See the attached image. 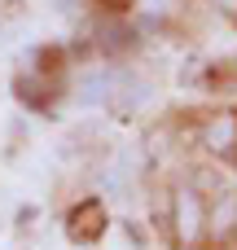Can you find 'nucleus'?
Returning <instances> with one entry per match:
<instances>
[{
  "label": "nucleus",
  "mask_w": 237,
  "mask_h": 250,
  "mask_svg": "<svg viewBox=\"0 0 237 250\" xmlns=\"http://www.w3.org/2000/svg\"><path fill=\"white\" fill-rule=\"evenodd\" d=\"M202 198L194 189H176V242L180 246H194L202 237Z\"/></svg>",
  "instance_id": "1"
},
{
  "label": "nucleus",
  "mask_w": 237,
  "mask_h": 250,
  "mask_svg": "<svg viewBox=\"0 0 237 250\" xmlns=\"http://www.w3.org/2000/svg\"><path fill=\"white\" fill-rule=\"evenodd\" d=\"M145 101H150V83H141V79L128 75V70L110 75V105H119L123 114H132V110H141Z\"/></svg>",
  "instance_id": "2"
},
{
  "label": "nucleus",
  "mask_w": 237,
  "mask_h": 250,
  "mask_svg": "<svg viewBox=\"0 0 237 250\" xmlns=\"http://www.w3.org/2000/svg\"><path fill=\"white\" fill-rule=\"evenodd\" d=\"M202 145L211 149V154H229L237 149V119L224 110V114H215V119H207V127H202Z\"/></svg>",
  "instance_id": "3"
},
{
  "label": "nucleus",
  "mask_w": 237,
  "mask_h": 250,
  "mask_svg": "<svg viewBox=\"0 0 237 250\" xmlns=\"http://www.w3.org/2000/svg\"><path fill=\"white\" fill-rule=\"evenodd\" d=\"M233 224H237V198L229 193V198L215 202V211H211V229H215V237H224Z\"/></svg>",
  "instance_id": "4"
},
{
  "label": "nucleus",
  "mask_w": 237,
  "mask_h": 250,
  "mask_svg": "<svg viewBox=\"0 0 237 250\" xmlns=\"http://www.w3.org/2000/svg\"><path fill=\"white\" fill-rule=\"evenodd\" d=\"M220 4H224V9H233V4H237V0H220Z\"/></svg>",
  "instance_id": "5"
}]
</instances>
